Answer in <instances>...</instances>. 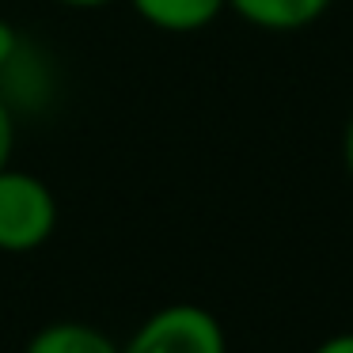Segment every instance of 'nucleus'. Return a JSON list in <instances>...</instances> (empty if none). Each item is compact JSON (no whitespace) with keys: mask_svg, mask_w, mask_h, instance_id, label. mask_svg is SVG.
Here are the masks:
<instances>
[{"mask_svg":"<svg viewBox=\"0 0 353 353\" xmlns=\"http://www.w3.org/2000/svg\"><path fill=\"white\" fill-rule=\"evenodd\" d=\"M57 228L54 190L31 171L0 168V251H39Z\"/></svg>","mask_w":353,"mask_h":353,"instance_id":"f257e3e1","label":"nucleus"},{"mask_svg":"<svg viewBox=\"0 0 353 353\" xmlns=\"http://www.w3.org/2000/svg\"><path fill=\"white\" fill-rule=\"evenodd\" d=\"M130 4L145 23L171 34L201 31L228 8V0H130Z\"/></svg>","mask_w":353,"mask_h":353,"instance_id":"20e7f679","label":"nucleus"},{"mask_svg":"<svg viewBox=\"0 0 353 353\" xmlns=\"http://www.w3.org/2000/svg\"><path fill=\"white\" fill-rule=\"evenodd\" d=\"M315 353H353V330H345V334H330Z\"/></svg>","mask_w":353,"mask_h":353,"instance_id":"6e6552de","label":"nucleus"},{"mask_svg":"<svg viewBox=\"0 0 353 353\" xmlns=\"http://www.w3.org/2000/svg\"><path fill=\"white\" fill-rule=\"evenodd\" d=\"M16 50H19V34L8 19H0V72L16 61Z\"/></svg>","mask_w":353,"mask_h":353,"instance_id":"0eeeda50","label":"nucleus"},{"mask_svg":"<svg viewBox=\"0 0 353 353\" xmlns=\"http://www.w3.org/2000/svg\"><path fill=\"white\" fill-rule=\"evenodd\" d=\"M57 4H65V8H103L110 0H57Z\"/></svg>","mask_w":353,"mask_h":353,"instance_id":"9d476101","label":"nucleus"},{"mask_svg":"<svg viewBox=\"0 0 353 353\" xmlns=\"http://www.w3.org/2000/svg\"><path fill=\"white\" fill-rule=\"evenodd\" d=\"M23 353H122V345H114V338H107L92 323H50L27 342Z\"/></svg>","mask_w":353,"mask_h":353,"instance_id":"39448f33","label":"nucleus"},{"mask_svg":"<svg viewBox=\"0 0 353 353\" xmlns=\"http://www.w3.org/2000/svg\"><path fill=\"white\" fill-rule=\"evenodd\" d=\"M334 0H228L239 19L262 27V31H300L315 23Z\"/></svg>","mask_w":353,"mask_h":353,"instance_id":"7ed1b4c3","label":"nucleus"},{"mask_svg":"<svg viewBox=\"0 0 353 353\" xmlns=\"http://www.w3.org/2000/svg\"><path fill=\"white\" fill-rule=\"evenodd\" d=\"M12 148H16V122H12L8 103L0 99V168L12 163Z\"/></svg>","mask_w":353,"mask_h":353,"instance_id":"423d86ee","label":"nucleus"},{"mask_svg":"<svg viewBox=\"0 0 353 353\" xmlns=\"http://www.w3.org/2000/svg\"><path fill=\"white\" fill-rule=\"evenodd\" d=\"M342 160H345V171H350V179H353V118H350L345 137H342Z\"/></svg>","mask_w":353,"mask_h":353,"instance_id":"1a4fd4ad","label":"nucleus"},{"mask_svg":"<svg viewBox=\"0 0 353 353\" xmlns=\"http://www.w3.org/2000/svg\"><path fill=\"white\" fill-rule=\"evenodd\" d=\"M122 353H228V338L213 312L198 304H168L133 330Z\"/></svg>","mask_w":353,"mask_h":353,"instance_id":"f03ea898","label":"nucleus"}]
</instances>
